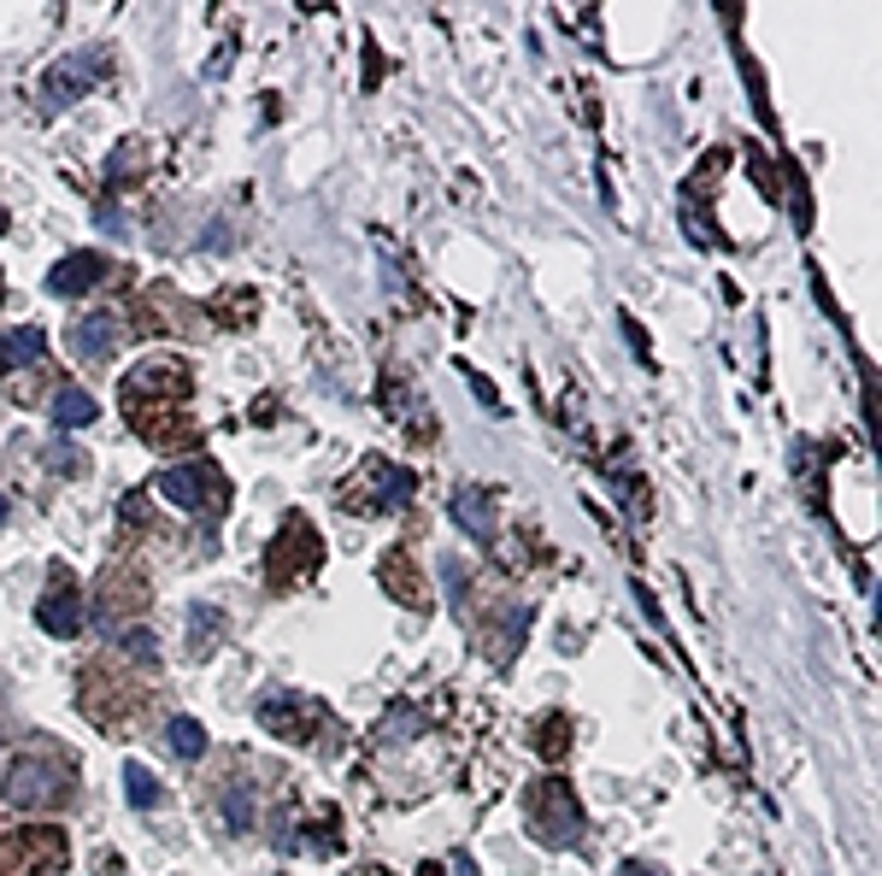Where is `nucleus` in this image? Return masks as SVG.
Returning a JSON list of instances; mask_svg holds the SVG:
<instances>
[{
    "label": "nucleus",
    "instance_id": "obj_11",
    "mask_svg": "<svg viewBox=\"0 0 882 876\" xmlns=\"http://www.w3.org/2000/svg\"><path fill=\"white\" fill-rule=\"evenodd\" d=\"M383 589H395V594L406 600V606H423V582H418V571H412V559H406L400 547H395V554L383 559Z\"/></svg>",
    "mask_w": 882,
    "mask_h": 876
},
{
    "label": "nucleus",
    "instance_id": "obj_10",
    "mask_svg": "<svg viewBox=\"0 0 882 876\" xmlns=\"http://www.w3.org/2000/svg\"><path fill=\"white\" fill-rule=\"evenodd\" d=\"M71 348H77L82 359H112V348H118V318H107V313L82 318L77 336H71Z\"/></svg>",
    "mask_w": 882,
    "mask_h": 876
},
{
    "label": "nucleus",
    "instance_id": "obj_20",
    "mask_svg": "<svg viewBox=\"0 0 882 876\" xmlns=\"http://www.w3.org/2000/svg\"><path fill=\"white\" fill-rule=\"evenodd\" d=\"M0 524H7V501H0Z\"/></svg>",
    "mask_w": 882,
    "mask_h": 876
},
{
    "label": "nucleus",
    "instance_id": "obj_19",
    "mask_svg": "<svg viewBox=\"0 0 882 876\" xmlns=\"http://www.w3.org/2000/svg\"><path fill=\"white\" fill-rule=\"evenodd\" d=\"M618 876H659V870H641V865H630V870H618Z\"/></svg>",
    "mask_w": 882,
    "mask_h": 876
},
{
    "label": "nucleus",
    "instance_id": "obj_13",
    "mask_svg": "<svg viewBox=\"0 0 882 876\" xmlns=\"http://www.w3.org/2000/svg\"><path fill=\"white\" fill-rule=\"evenodd\" d=\"M54 424H65V429L95 424V394H82V388H59V394H54Z\"/></svg>",
    "mask_w": 882,
    "mask_h": 876
},
{
    "label": "nucleus",
    "instance_id": "obj_8",
    "mask_svg": "<svg viewBox=\"0 0 882 876\" xmlns=\"http://www.w3.org/2000/svg\"><path fill=\"white\" fill-rule=\"evenodd\" d=\"M100 277H107V260H100V253H71V260H59L47 271V288H54V295H82V288H95Z\"/></svg>",
    "mask_w": 882,
    "mask_h": 876
},
{
    "label": "nucleus",
    "instance_id": "obj_15",
    "mask_svg": "<svg viewBox=\"0 0 882 876\" xmlns=\"http://www.w3.org/2000/svg\"><path fill=\"white\" fill-rule=\"evenodd\" d=\"M172 747H177V759H200V753H207V730L195 724V718H172Z\"/></svg>",
    "mask_w": 882,
    "mask_h": 876
},
{
    "label": "nucleus",
    "instance_id": "obj_12",
    "mask_svg": "<svg viewBox=\"0 0 882 876\" xmlns=\"http://www.w3.org/2000/svg\"><path fill=\"white\" fill-rule=\"evenodd\" d=\"M47 336L36 330V324H24V330H7L0 336V365H30V359H42Z\"/></svg>",
    "mask_w": 882,
    "mask_h": 876
},
{
    "label": "nucleus",
    "instance_id": "obj_18",
    "mask_svg": "<svg viewBox=\"0 0 882 876\" xmlns=\"http://www.w3.org/2000/svg\"><path fill=\"white\" fill-rule=\"evenodd\" d=\"M412 730H418V718L406 712V718H395V724H383V742H388V735H412Z\"/></svg>",
    "mask_w": 882,
    "mask_h": 876
},
{
    "label": "nucleus",
    "instance_id": "obj_16",
    "mask_svg": "<svg viewBox=\"0 0 882 876\" xmlns=\"http://www.w3.org/2000/svg\"><path fill=\"white\" fill-rule=\"evenodd\" d=\"M147 160H154V142H130L124 153H112V165H107V177H130V171H142Z\"/></svg>",
    "mask_w": 882,
    "mask_h": 876
},
{
    "label": "nucleus",
    "instance_id": "obj_4",
    "mask_svg": "<svg viewBox=\"0 0 882 876\" xmlns=\"http://www.w3.org/2000/svg\"><path fill=\"white\" fill-rule=\"evenodd\" d=\"M530 830L548 841V847H565V841L583 830V812H576V800H571L565 782H548V788H536V795H530Z\"/></svg>",
    "mask_w": 882,
    "mask_h": 876
},
{
    "label": "nucleus",
    "instance_id": "obj_2",
    "mask_svg": "<svg viewBox=\"0 0 882 876\" xmlns=\"http://www.w3.org/2000/svg\"><path fill=\"white\" fill-rule=\"evenodd\" d=\"M71 788V765L54 759V753H19L0 777V795H7L12 812H47V806L65 800Z\"/></svg>",
    "mask_w": 882,
    "mask_h": 876
},
{
    "label": "nucleus",
    "instance_id": "obj_1",
    "mask_svg": "<svg viewBox=\"0 0 882 876\" xmlns=\"http://www.w3.org/2000/svg\"><path fill=\"white\" fill-rule=\"evenodd\" d=\"M189 401V371L177 365V359H147V365H135L124 376V412L130 424L142 429L147 441H159V448H172V436H165V424H177L172 412Z\"/></svg>",
    "mask_w": 882,
    "mask_h": 876
},
{
    "label": "nucleus",
    "instance_id": "obj_17",
    "mask_svg": "<svg viewBox=\"0 0 882 876\" xmlns=\"http://www.w3.org/2000/svg\"><path fill=\"white\" fill-rule=\"evenodd\" d=\"M124 788H130V800H135V806H154V800H159V782L147 777L142 765H124Z\"/></svg>",
    "mask_w": 882,
    "mask_h": 876
},
{
    "label": "nucleus",
    "instance_id": "obj_3",
    "mask_svg": "<svg viewBox=\"0 0 882 876\" xmlns=\"http://www.w3.org/2000/svg\"><path fill=\"white\" fill-rule=\"evenodd\" d=\"M318 559H324V541H318V529L295 512V518L277 529L271 554H265V565H271V589H295V582H307Z\"/></svg>",
    "mask_w": 882,
    "mask_h": 876
},
{
    "label": "nucleus",
    "instance_id": "obj_7",
    "mask_svg": "<svg viewBox=\"0 0 882 876\" xmlns=\"http://www.w3.org/2000/svg\"><path fill=\"white\" fill-rule=\"evenodd\" d=\"M95 77H100V54L65 59V65H54V72H47V100H54V107H71V100L89 89Z\"/></svg>",
    "mask_w": 882,
    "mask_h": 876
},
{
    "label": "nucleus",
    "instance_id": "obj_6",
    "mask_svg": "<svg viewBox=\"0 0 882 876\" xmlns=\"http://www.w3.org/2000/svg\"><path fill=\"white\" fill-rule=\"evenodd\" d=\"M159 494L165 501H177V506H200V501H212V506H224V483L212 477V466H177V471H159Z\"/></svg>",
    "mask_w": 882,
    "mask_h": 876
},
{
    "label": "nucleus",
    "instance_id": "obj_14",
    "mask_svg": "<svg viewBox=\"0 0 882 876\" xmlns=\"http://www.w3.org/2000/svg\"><path fill=\"white\" fill-rule=\"evenodd\" d=\"M453 512H460V524L471 529V536H488V529H495V518H488V494H477V489H465L460 501H453Z\"/></svg>",
    "mask_w": 882,
    "mask_h": 876
},
{
    "label": "nucleus",
    "instance_id": "obj_21",
    "mask_svg": "<svg viewBox=\"0 0 882 876\" xmlns=\"http://www.w3.org/2000/svg\"><path fill=\"white\" fill-rule=\"evenodd\" d=\"M0 230H7V212H0Z\"/></svg>",
    "mask_w": 882,
    "mask_h": 876
},
{
    "label": "nucleus",
    "instance_id": "obj_9",
    "mask_svg": "<svg viewBox=\"0 0 882 876\" xmlns=\"http://www.w3.org/2000/svg\"><path fill=\"white\" fill-rule=\"evenodd\" d=\"M36 624H42L47 635H77V629H82V612H77V589H71V582H59V589L42 594Z\"/></svg>",
    "mask_w": 882,
    "mask_h": 876
},
{
    "label": "nucleus",
    "instance_id": "obj_5",
    "mask_svg": "<svg viewBox=\"0 0 882 876\" xmlns=\"http://www.w3.org/2000/svg\"><path fill=\"white\" fill-rule=\"evenodd\" d=\"M65 870V835H24V841H7V853H0V876H54Z\"/></svg>",
    "mask_w": 882,
    "mask_h": 876
}]
</instances>
